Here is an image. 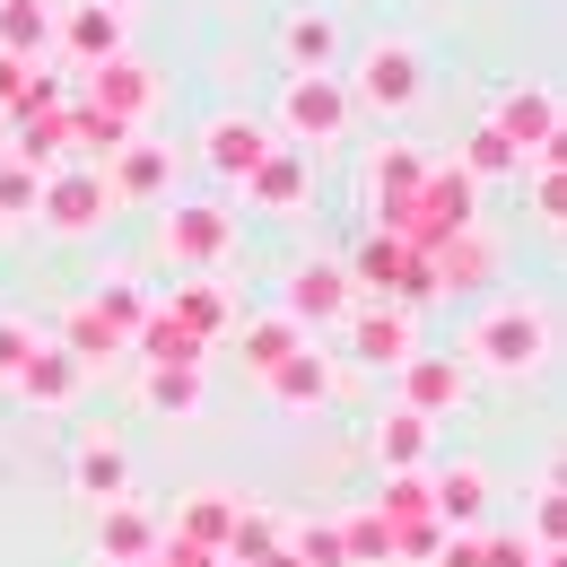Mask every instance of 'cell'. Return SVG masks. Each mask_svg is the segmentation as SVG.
Segmentation results:
<instances>
[{
    "mask_svg": "<svg viewBox=\"0 0 567 567\" xmlns=\"http://www.w3.org/2000/svg\"><path fill=\"white\" fill-rule=\"evenodd\" d=\"M550 358H559V315H550L542 297H497V306L472 315V332H463V367L506 375V384L542 375Z\"/></svg>",
    "mask_w": 567,
    "mask_h": 567,
    "instance_id": "cell-1",
    "label": "cell"
},
{
    "mask_svg": "<svg viewBox=\"0 0 567 567\" xmlns=\"http://www.w3.org/2000/svg\"><path fill=\"white\" fill-rule=\"evenodd\" d=\"M463 227H481V184H472L454 157H427L420 193H411V218H402V245H411V254H436V245H454Z\"/></svg>",
    "mask_w": 567,
    "mask_h": 567,
    "instance_id": "cell-2",
    "label": "cell"
},
{
    "mask_svg": "<svg viewBox=\"0 0 567 567\" xmlns=\"http://www.w3.org/2000/svg\"><path fill=\"white\" fill-rule=\"evenodd\" d=\"M341 87H350V105H367V114H411L427 96V62H420L411 35H375V44H358Z\"/></svg>",
    "mask_w": 567,
    "mask_h": 567,
    "instance_id": "cell-3",
    "label": "cell"
},
{
    "mask_svg": "<svg viewBox=\"0 0 567 567\" xmlns=\"http://www.w3.org/2000/svg\"><path fill=\"white\" fill-rule=\"evenodd\" d=\"M350 114L358 105H350V87H341V71L332 79H280V132H271V141L315 157V148H332L350 132Z\"/></svg>",
    "mask_w": 567,
    "mask_h": 567,
    "instance_id": "cell-4",
    "label": "cell"
},
{
    "mask_svg": "<svg viewBox=\"0 0 567 567\" xmlns=\"http://www.w3.org/2000/svg\"><path fill=\"white\" fill-rule=\"evenodd\" d=\"M157 254H166L175 271H193V280H210L218 262L236 254V218L218 210V202H175V210L157 218Z\"/></svg>",
    "mask_w": 567,
    "mask_h": 567,
    "instance_id": "cell-5",
    "label": "cell"
},
{
    "mask_svg": "<svg viewBox=\"0 0 567 567\" xmlns=\"http://www.w3.org/2000/svg\"><path fill=\"white\" fill-rule=\"evenodd\" d=\"M35 218H44L53 236H96V227L114 218V193H105L96 166H62V175L35 184Z\"/></svg>",
    "mask_w": 567,
    "mask_h": 567,
    "instance_id": "cell-6",
    "label": "cell"
},
{
    "mask_svg": "<svg viewBox=\"0 0 567 567\" xmlns=\"http://www.w3.org/2000/svg\"><path fill=\"white\" fill-rule=\"evenodd\" d=\"M123 27H132V18H123L114 0H62V9H53V44H62V62H71L79 79L105 71V62L123 53Z\"/></svg>",
    "mask_w": 567,
    "mask_h": 567,
    "instance_id": "cell-7",
    "label": "cell"
},
{
    "mask_svg": "<svg viewBox=\"0 0 567 567\" xmlns=\"http://www.w3.org/2000/svg\"><path fill=\"white\" fill-rule=\"evenodd\" d=\"M420 175H427V148H411V141H384L375 157H367V210H375V236H402Z\"/></svg>",
    "mask_w": 567,
    "mask_h": 567,
    "instance_id": "cell-8",
    "label": "cell"
},
{
    "mask_svg": "<svg viewBox=\"0 0 567 567\" xmlns=\"http://www.w3.org/2000/svg\"><path fill=\"white\" fill-rule=\"evenodd\" d=\"M350 306H358V288H350V271H341V262H297V271H288V288H280V315L306 332V341H315L323 323H341Z\"/></svg>",
    "mask_w": 567,
    "mask_h": 567,
    "instance_id": "cell-9",
    "label": "cell"
},
{
    "mask_svg": "<svg viewBox=\"0 0 567 567\" xmlns=\"http://www.w3.org/2000/svg\"><path fill=\"white\" fill-rule=\"evenodd\" d=\"M341 332H350V358H367V367H402V358L420 350V315H402L384 297H358L350 315H341Z\"/></svg>",
    "mask_w": 567,
    "mask_h": 567,
    "instance_id": "cell-10",
    "label": "cell"
},
{
    "mask_svg": "<svg viewBox=\"0 0 567 567\" xmlns=\"http://www.w3.org/2000/svg\"><path fill=\"white\" fill-rule=\"evenodd\" d=\"M393 375H402V411H420L427 427H436L454 402H463V393H472V367H463L454 350H411Z\"/></svg>",
    "mask_w": 567,
    "mask_h": 567,
    "instance_id": "cell-11",
    "label": "cell"
},
{
    "mask_svg": "<svg viewBox=\"0 0 567 567\" xmlns=\"http://www.w3.org/2000/svg\"><path fill=\"white\" fill-rule=\"evenodd\" d=\"M79 105H96V114H114V123H132V132H141L148 123V105H157V71H148V62H132V53H114V62H105V71H87L71 87Z\"/></svg>",
    "mask_w": 567,
    "mask_h": 567,
    "instance_id": "cell-12",
    "label": "cell"
},
{
    "mask_svg": "<svg viewBox=\"0 0 567 567\" xmlns=\"http://www.w3.org/2000/svg\"><path fill=\"white\" fill-rule=\"evenodd\" d=\"M489 132L515 148V157L559 148V96H550L542 79H533V87H506V96H497V114H489Z\"/></svg>",
    "mask_w": 567,
    "mask_h": 567,
    "instance_id": "cell-13",
    "label": "cell"
},
{
    "mask_svg": "<svg viewBox=\"0 0 567 567\" xmlns=\"http://www.w3.org/2000/svg\"><path fill=\"white\" fill-rule=\"evenodd\" d=\"M271 148H280V141H271V123H254V114H218L210 132H202V166H210L218 184L245 193V175H254Z\"/></svg>",
    "mask_w": 567,
    "mask_h": 567,
    "instance_id": "cell-14",
    "label": "cell"
},
{
    "mask_svg": "<svg viewBox=\"0 0 567 567\" xmlns=\"http://www.w3.org/2000/svg\"><path fill=\"white\" fill-rule=\"evenodd\" d=\"M280 62H288V79H332L341 71V18L332 9H288L280 18Z\"/></svg>",
    "mask_w": 567,
    "mask_h": 567,
    "instance_id": "cell-15",
    "label": "cell"
},
{
    "mask_svg": "<svg viewBox=\"0 0 567 567\" xmlns=\"http://www.w3.org/2000/svg\"><path fill=\"white\" fill-rule=\"evenodd\" d=\"M427 515H436V533H481L489 472H481V463H436V472H427Z\"/></svg>",
    "mask_w": 567,
    "mask_h": 567,
    "instance_id": "cell-16",
    "label": "cell"
},
{
    "mask_svg": "<svg viewBox=\"0 0 567 567\" xmlns=\"http://www.w3.org/2000/svg\"><path fill=\"white\" fill-rule=\"evenodd\" d=\"M79 384H87V367H79L71 350H53V341H35V358H27V375L9 384L27 411H71L79 402Z\"/></svg>",
    "mask_w": 567,
    "mask_h": 567,
    "instance_id": "cell-17",
    "label": "cell"
},
{
    "mask_svg": "<svg viewBox=\"0 0 567 567\" xmlns=\"http://www.w3.org/2000/svg\"><path fill=\"white\" fill-rule=\"evenodd\" d=\"M166 184H175V148H157V141H132L114 166H105V193H114V210L123 202H166Z\"/></svg>",
    "mask_w": 567,
    "mask_h": 567,
    "instance_id": "cell-18",
    "label": "cell"
},
{
    "mask_svg": "<svg viewBox=\"0 0 567 567\" xmlns=\"http://www.w3.org/2000/svg\"><path fill=\"white\" fill-rule=\"evenodd\" d=\"M157 550V515L132 506V497H114V506H96V559L105 567H141Z\"/></svg>",
    "mask_w": 567,
    "mask_h": 567,
    "instance_id": "cell-19",
    "label": "cell"
},
{
    "mask_svg": "<svg viewBox=\"0 0 567 567\" xmlns=\"http://www.w3.org/2000/svg\"><path fill=\"white\" fill-rule=\"evenodd\" d=\"M306 184H315V157H306V148H271V157L245 175V202H254V210H297Z\"/></svg>",
    "mask_w": 567,
    "mask_h": 567,
    "instance_id": "cell-20",
    "label": "cell"
},
{
    "mask_svg": "<svg viewBox=\"0 0 567 567\" xmlns=\"http://www.w3.org/2000/svg\"><path fill=\"white\" fill-rule=\"evenodd\" d=\"M262 384H271V402H280V411H323V402H332V358L306 341V350L280 358V367H271Z\"/></svg>",
    "mask_w": 567,
    "mask_h": 567,
    "instance_id": "cell-21",
    "label": "cell"
},
{
    "mask_svg": "<svg viewBox=\"0 0 567 567\" xmlns=\"http://www.w3.org/2000/svg\"><path fill=\"white\" fill-rule=\"evenodd\" d=\"M71 481H79V497L114 506V497H132V454H123L114 436H79V454H71Z\"/></svg>",
    "mask_w": 567,
    "mask_h": 567,
    "instance_id": "cell-22",
    "label": "cell"
},
{
    "mask_svg": "<svg viewBox=\"0 0 567 567\" xmlns=\"http://www.w3.org/2000/svg\"><path fill=\"white\" fill-rule=\"evenodd\" d=\"M427 271H436V297H454V288H489L497 280V245L481 236V227H463L454 245L427 254Z\"/></svg>",
    "mask_w": 567,
    "mask_h": 567,
    "instance_id": "cell-23",
    "label": "cell"
},
{
    "mask_svg": "<svg viewBox=\"0 0 567 567\" xmlns=\"http://www.w3.org/2000/svg\"><path fill=\"white\" fill-rule=\"evenodd\" d=\"M427 454H436V427L420 420V411H384V427H375V463H384V481H402V472H427Z\"/></svg>",
    "mask_w": 567,
    "mask_h": 567,
    "instance_id": "cell-24",
    "label": "cell"
},
{
    "mask_svg": "<svg viewBox=\"0 0 567 567\" xmlns=\"http://www.w3.org/2000/svg\"><path fill=\"white\" fill-rule=\"evenodd\" d=\"M157 306H166V323H175V332H193L202 350H210L218 332H227V315H236V306H227V288H218V280H184L175 297H157Z\"/></svg>",
    "mask_w": 567,
    "mask_h": 567,
    "instance_id": "cell-25",
    "label": "cell"
},
{
    "mask_svg": "<svg viewBox=\"0 0 567 567\" xmlns=\"http://www.w3.org/2000/svg\"><path fill=\"white\" fill-rule=\"evenodd\" d=\"M62 123H71V148H79V166H96V175H105V166H114V157H123V148L141 141V132H132V123H114V114H96V105H62Z\"/></svg>",
    "mask_w": 567,
    "mask_h": 567,
    "instance_id": "cell-26",
    "label": "cell"
},
{
    "mask_svg": "<svg viewBox=\"0 0 567 567\" xmlns=\"http://www.w3.org/2000/svg\"><path fill=\"white\" fill-rule=\"evenodd\" d=\"M53 9L62 0H0V53L9 62H44L53 53Z\"/></svg>",
    "mask_w": 567,
    "mask_h": 567,
    "instance_id": "cell-27",
    "label": "cell"
},
{
    "mask_svg": "<svg viewBox=\"0 0 567 567\" xmlns=\"http://www.w3.org/2000/svg\"><path fill=\"white\" fill-rule=\"evenodd\" d=\"M236 506L245 497H227V489H193L184 506H175V542H193V550H227V524H236Z\"/></svg>",
    "mask_w": 567,
    "mask_h": 567,
    "instance_id": "cell-28",
    "label": "cell"
},
{
    "mask_svg": "<svg viewBox=\"0 0 567 567\" xmlns=\"http://www.w3.org/2000/svg\"><path fill=\"white\" fill-rule=\"evenodd\" d=\"M132 350H141V367H210V350H202L193 332H175V323H166V306H148V315H141Z\"/></svg>",
    "mask_w": 567,
    "mask_h": 567,
    "instance_id": "cell-29",
    "label": "cell"
},
{
    "mask_svg": "<svg viewBox=\"0 0 567 567\" xmlns=\"http://www.w3.org/2000/svg\"><path fill=\"white\" fill-rule=\"evenodd\" d=\"M202 367H141V402L148 411H166V420H193L202 411Z\"/></svg>",
    "mask_w": 567,
    "mask_h": 567,
    "instance_id": "cell-30",
    "label": "cell"
},
{
    "mask_svg": "<svg viewBox=\"0 0 567 567\" xmlns=\"http://www.w3.org/2000/svg\"><path fill=\"white\" fill-rule=\"evenodd\" d=\"M306 350V332H297V323H288L280 306H271V315H254V323H245V367H254V375H271V367H280V358H297Z\"/></svg>",
    "mask_w": 567,
    "mask_h": 567,
    "instance_id": "cell-31",
    "label": "cell"
},
{
    "mask_svg": "<svg viewBox=\"0 0 567 567\" xmlns=\"http://www.w3.org/2000/svg\"><path fill=\"white\" fill-rule=\"evenodd\" d=\"M280 550V524L262 515V506H236V524H227V550H218V567H262Z\"/></svg>",
    "mask_w": 567,
    "mask_h": 567,
    "instance_id": "cell-32",
    "label": "cell"
},
{
    "mask_svg": "<svg viewBox=\"0 0 567 567\" xmlns=\"http://www.w3.org/2000/svg\"><path fill=\"white\" fill-rule=\"evenodd\" d=\"M87 315H96V323H105V332L132 350V332H141V315H148V297H141L132 280H96V288H87Z\"/></svg>",
    "mask_w": 567,
    "mask_h": 567,
    "instance_id": "cell-33",
    "label": "cell"
},
{
    "mask_svg": "<svg viewBox=\"0 0 567 567\" xmlns=\"http://www.w3.org/2000/svg\"><path fill=\"white\" fill-rule=\"evenodd\" d=\"M454 166H463V175H472V184H506V175H524V157H515V148L497 141L489 123H481V132H472V141H463V157H454Z\"/></svg>",
    "mask_w": 567,
    "mask_h": 567,
    "instance_id": "cell-34",
    "label": "cell"
},
{
    "mask_svg": "<svg viewBox=\"0 0 567 567\" xmlns=\"http://www.w3.org/2000/svg\"><path fill=\"white\" fill-rule=\"evenodd\" d=\"M341 550H350V567H384L393 559V524L367 506V515H341Z\"/></svg>",
    "mask_w": 567,
    "mask_h": 567,
    "instance_id": "cell-35",
    "label": "cell"
},
{
    "mask_svg": "<svg viewBox=\"0 0 567 567\" xmlns=\"http://www.w3.org/2000/svg\"><path fill=\"white\" fill-rule=\"evenodd\" d=\"M53 350H71L79 367H96V358H114V350H123V341H114V332H105V323L87 315V297H79L71 315H62V341H53Z\"/></svg>",
    "mask_w": 567,
    "mask_h": 567,
    "instance_id": "cell-36",
    "label": "cell"
},
{
    "mask_svg": "<svg viewBox=\"0 0 567 567\" xmlns=\"http://www.w3.org/2000/svg\"><path fill=\"white\" fill-rule=\"evenodd\" d=\"M288 559L297 567H350V550H341V524H332V515H323V524H306V533H297V542H280Z\"/></svg>",
    "mask_w": 567,
    "mask_h": 567,
    "instance_id": "cell-37",
    "label": "cell"
},
{
    "mask_svg": "<svg viewBox=\"0 0 567 567\" xmlns=\"http://www.w3.org/2000/svg\"><path fill=\"white\" fill-rule=\"evenodd\" d=\"M18 218H35V175L18 157H0V227H18Z\"/></svg>",
    "mask_w": 567,
    "mask_h": 567,
    "instance_id": "cell-38",
    "label": "cell"
},
{
    "mask_svg": "<svg viewBox=\"0 0 567 567\" xmlns=\"http://www.w3.org/2000/svg\"><path fill=\"white\" fill-rule=\"evenodd\" d=\"M27 358H35V323H18V315H0V393L27 375Z\"/></svg>",
    "mask_w": 567,
    "mask_h": 567,
    "instance_id": "cell-39",
    "label": "cell"
},
{
    "mask_svg": "<svg viewBox=\"0 0 567 567\" xmlns=\"http://www.w3.org/2000/svg\"><path fill=\"white\" fill-rule=\"evenodd\" d=\"M533 166V210L559 227V210H567V193H559V148H542V157H524Z\"/></svg>",
    "mask_w": 567,
    "mask_h": 567,
    "instance_id": "cell-40",
    "label": "cell"
},
{
    "mask_svg": "<svg viewBox=\"0 0 567 567\" xmlns=\"http://www.w3.org/2000/svg\"><path fill=\"white\" fill-rule=\"evenodd\" d=\"M27 79H35V62H9V53H0V123L27 105Z\"/></svg>",
    "mask_w": 567,
    "mask_h": 567,
    "instance_id": "cell-41",
    "label": "cell"
},
{
    "mask_svg": "<svg viewBox=\"0 0 567 567\" xmlns=\"http://www.w3.org/2000/svg\"><path fill=\"white\" fill-rule=\"evenodd\" d=\"M148 567H218V559H210V550H193V542H175V533H157Z\"/></svg>",
    "mask_w": 567,
    "mask_h": 567,
    "instance_id": "cell-42",
    "label": "cell"
},
{
    "mask_svg": "<svg viewBox=\"0 0 567 567\" xmlns=\"http://www.w3.org/2000/svg\"><path fill=\"white\" fill-rule=\"evenodd\" d=\"M436 567H481V533H445V542H436Z\"/></svg>",
    "mask_w": 567,
    "mask_h": 567,
    "instance_id": "cell-43",
    "label": "cell"
},
{
    "mask_svg": "<svg viewBox=\"0 0 567 567\" xmlns=\"http://www.w3.org/2000/svg\"><path fill=\"white\" fill-rule=\"evenodd\" d=\"M262 567H297V559H288V550H271V559H262Z\"/></svg>",
    "mask_w": 567,
    "mask_h": 567,
    "instance_id": "cell-44",
    "label": "cell"
},
{
    "mask_svg": "<svg viewBox=\"0 0 567 567\" xmlns=\"http://www.w3.org/2000/svg\"><path fill=\"white\" fill-rule=\"evenodd\" d=\"M0 148H9V123H0Z\"/></svg>",
    "mask_w": 567,
    "mask_h": 567,
    "instance_id": "cell-45",
    "label": "cell"
},
{
    "mask_svg": "<svg viewBox=\"0 0 567 567\" xmlns=\"http://www.w3.org/2000/svg\"><path fill=\"white\" fill-rule=\"evenodd\" d=\"M141 567H148V559H141Z\"/></svg>",
    "mask_w": 567,
    "mask_h": 567,
    "instance_id": "cell-46",
    "label": "cell"
}]
</instances>
